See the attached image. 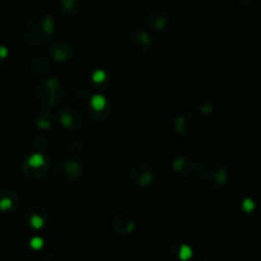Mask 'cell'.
I'll return each instance as SVG.
<instances>
[{
  "instance_id": "1",
  "label": "cell",
  "mask_w": 261,
  "mask_h": 261,
  "mask_svg": "<svg viewBox=\"0 0 261 261\" xmlns=\"http://www.w3.org/2000/svg\"><path fill=\"white\" fill-rule=\"evenodd\" d=\"M55 22L51 13L46 9H37L28 18L25 27V40L33 46H45L53 38Z\"/></svg>"
},
{
  "instance_id": "2",
  "label": "cell",
  "mask_w": 261,
  "mask_h": 261,
  "mask_svg": "<svg viewBox=\"0 0 261 261\" xmlns=\"http://www.w3.org/2000/svg\"><path fill=\"white\" fill-rule=\"evenodd\" d=\"M36 99L45 109H54L65 99V88L56 78H47L40 82L35 92Z\"/></svg>"
},
{
  "instance_id": "3",
  "label": "cell",
  "mask_w": 261,
  "mask_h": 261,
  "mask_svg": "<svg viewBox=\"0 0 261 261\" xmlns=\"http://www.w3.org/2000/svg\"><path fill=\"white\" fill-rule=\"evenodd\" d=\"M196 172L200 182L211 190H219L226 185L228 180V175L223 166L213 160L204 161L198 167Z\"/></svg>"
},
{
  "instance_id": "4",
  "label": "cell",
  "mask_w": 261,
  "mask_h": 261,
  "mask_svg": "<svg viewBox=\"0 0 261 261\" xmlns=\"http://www.w3.org/2000/svg\"><path fill=\"white\" fill-rule=\"evenodd\" d=\"M83 166L75 158H65L53 168V178L59 185L74 184L83 176Z\"/></svg>"
},
{
  "instance_id": "5",
  "label": "cell",
  "mask_w": 261,
  "mask_h": 261,
  "mask_svg": "<svg viewBox=\"0 0 261 261\" xmlns=\"http://www.w3.org/2000/svg\"><path fill=\"white\" fill-rule=\"evenodd\" d=\"M51 167L50 158L42 152H36L28 155L22 163V173L25 178L40 181L46 177Z\"/></svg>"
},
{
  "instance_id": "6",
  "label": "cell",
  "mask_w": 261,
  "mask_h": 261,
  "mask_svg": "<svg viewBox=\"0 0 261 261\" xmlns=\"http://www.w3.org/2000/svg\"><path fill=\"white\" fill-rule=\"evenodd\" d=\"M129 50L137 56H145L153 47V41L149 33L139 27H134L127 33Z\"/></svg>"
},
{
  "instance_id": "7",
  "label": "cell",
  "mask_w": 261,
  "mask_h": 261,
  "mask_svg": "<svg viewBox=\"0 0 261 261\" xmlns=\"http://www.w3.org/2000/svg\"><path fill=\"white\" fill-rule=\"evenodd\" d=\"M130 182L140 189L148 188L155 180V170L148 162H137L130 168Z\"/></svg>"
},
{
  "instance_id": "8",
  "label": "cell",
  "mask_w": 261,
  "mask_h": 261,
  "mask_svg": "<svg viewBox=\"0 0 261 261\" xmlns=\"http://www.w3.org/2000/svg\"><path fill=\"white\" fill-rule=\"evenodd\" d=\"M256 212V203L250 198H237L228 205V214L233 221L246 222Z\"/></svg>"
},
{
  "instance_id": "9",
  "label": "cell",
  "mask_w": 261,
  "mask_h": 261,
  "mask_svg": "<svg viewBox=\"0 0 261 261\" xmlns=\"http://www.w3.org/2000/svg\"><path fill=\"white\" fill-rule=\"evenodd\" d=\"M27 256L31 261H51L53 259V249L50 244L42 237L35 236L27 242L25 246Z\"/></svg>"
},
{
  "instance_id": "10",
  "label": "cell",
  "mask_w": 261,
  "mask_h": 261,
  "mask_svg": "<svg viewBox=\"0 0 261 261\" xmlns=\"http://www.w3.org/2000/svg\"><path fill=\"white\" fill-rule=\"evenodd\" d=\"M198 117L194 112L184 111L173 121V129L181 137H191L198 130Z\"/></svg>"
},
{
  "instance_id": "11",
  "label": "cell",
  "mask_w": 261,
  "mask_h": 261,
  "mask_svg": "<svg viewBox=\"0 0 261 261\" xmlns=\"http://www.w3.org/2000/svg\"><path fill=\"white\" fill-rule=\"evenodd\" d=\"M88 115L94 121H103L110 115V105L106 97L93 94L88 102Z\"/></svg>"
},
{
  "instance_id": "12",
  "label": "cell",
  "mask_w": 261,
  "mask_h": 261,
  "mask_svg": "<svg viewBox=\"0 0 261 261\" xmlns=\"http://www.w3.org/2000/svg\"><path fill=\"white\" fill-rule=\"evenodd\" d=\"M59 121L64 129L69 132H78L83 127L84 119L78 110L73 107H66L59 112Z\"/></svg>"
},
{
  "instance_id": "13",
  "label": "cell",
  "mask_w": 261,
  "mask_h": 261,
  "mask_svg": "<svg viewBox=\"0 0 261 261\" xmlns=\"http://www.w3.org/2000/svg\"><path fill=\"white\" fill-rule=\"evenodd\" d=\"M74 46L69 41L59 40L54 42L48 48V56L51 60L58 61V63H66L74 58Z\"/></svg>"
},
{
  "instance_id": "14",
  "label": "cell",
  "mask_w": 261,
  "mask_h": 261,
  "mask_svg": "<svg viewBox=\"0 0 261 261\" xmlns=\"http://www.w3.org/2000/svg\"><path fill=\"white\" fill-rule=\"evenodd\" d=\"M172 170L181 178H189L196 172L198 165L195 158L191 157L190 154H181L173 160Z\"/></svg>"
},
{
  "instance_id": "15",
  "label": "cell",
  "mask_w": 261,
  "mask_h": 261,
  "mask_svg": "<svg viewBox=\"0 0 261 261\" xmlns=\"http://www.w3.org/2000/svg\"><path fill=\"white\" fill-rule=\"evenodd\" d=\"M48 211L42 205H33L25 214V222L31 229L40 231L47 224L48 222Z\"/></svg>"
},
{
  "instance_id": "16",
  "label": "cell",
  "mask_w": 261,
  "mask_h": 261,
  "mask_svg": "<svg viewBox=\"0 0 261 261\" xmlns=\"http://www.w3.org/2000/svg\"><path fill=\"white\" fill-rule=\"evenodd\" d=\"M20 205V196L12 189L0 190V213H14Z\"/></svg>"
},
{
  "instance_id": "17",
  "label": "cell",
  "mask_w": 261,
  "mask_h": 261,
  "mask_svg": "<svg viewBox=\"0 0 261 261\" xmlns=\"http://www.w3.org/2000/svg\"><path fill=\"white\" fill-rule=\"evenodd\" d=\"M170 23V15L165 9H153L152 12L148 13L145 24L150 31H163Z\"/></svg>"
},
{
  "instance_id": "18",
  "label": "cell",
  "mask_w": 261,
  "mask_h": 261,
  "mask_svg": "<svg viewBox=\"0 0 261 261\" xmlns=\"http://www.w3.org/2000/svg\"><path fill=\"white\" fill-rule=\"evenodd\" d=\"M191 257H193V250L186 244L173 245L166 251L167 261H188Z\"/></svg>"
},
{
  "instance_id": "19",
  "label": "cell",
  "mask_w": 261,
  "mask_h": 261,
  "mask_svg": "<svg viewBox=\"0 0 261 261\" xmlns=\"http://www.w3.org/2000/svg\"><path fill=\"white\" fill-rule=\"evenodd\" d=\"M112 228L116 233L126 236L134 232L135 229V222L134 219L130 218L126 214H117L114 219H112Z\"/></svg>"
},
{
  "instance_id": "20",
  "label": "cell",
  "mask_w": 261,
  "mask_h": 261,
  "mask_svg": "<svg viewBox=\"0 0 261 261\" xmlns=\"http://www.w3.org/2000/svg\"><path fill=\"white\" fill-rule=\"evenodd\" d=\"M61 14L68 18L76 17L82 12V2L81 0H60L59 3Z\"/></svg>"
},
{
  "instance_id": "21",
  "label": "cell",
  "mask_w": 261,
  "mask_h": 261,
  "mask_svg": "<svg viewBox=\"0 0 261 261\" xmlns=\"http://www.w3.org/2000/svg\"><path fill=\"white\" fill-rule=\"evenodd\" d=\"M35 125L41 130H48L51 126H53L54 122V116L51 114L50 109H45L42 107L41 110H38L37 112L35 114Z\"/></svg>"
},
{
  "instance_id": "22",
  "label": "cell",
  "mask_w": 261,
  "mask_h": 261,
  "mask_svg": "<svg viewBox=\"0 0 261 261\" xmlns=\"http://www.w3.org/2000/svg\"><path fill=\"white\" fill-rule=\"evenodd\" d=\"M194 109L198 114L209 115L214 111L216 105H214V101L209 96H200L194 102Z\"/></svg>"
},
{
  "instance_id": "23",
  "label": "cell",
  "mask_w": 261,
  "mask_h": 261,
  "mask_svg": "<svg viewBox=\"0 0 261 261\" xmlns=\"http://www.w3.org/2000/svg\"><path fill=\"white\" fill-rule=\"evenodd\" d=\"M30 66L32 69L33 73L36 74H42L50 66V56L43 55V54H38L35 58H32V60L30 61Z\"/></svg>"
},
{
  "instance_id": "24",
  "label": "cell",
  "mask_w": 261,
  "mask_h": 261,
  "mask_svg": "<svg viewBox=\"0 0 261 261\" xmlns=\"http://www.w3.org/2000/svg\"><path fill=\"white\" fill-rule=\"evenodd\" d=\"M91 81L94 86H106L109 83V73L106 70H103V69H96L94 71H92Z\"/></svg>"
},
{
  "instance_id": "25",
  "label": "cell",
  "mask_w": 261,
  "mask_h": 261,
  "mask_svg": "<svg viewBox=\"0 0 261 261\" xmlns=\"http://www.w3.org/2000/svg\"><path fill=\"white\" fill-rule=\"evenodd\" d=\"M68 149H69V153H70L71 157L78 158V157H81V155H83L86 148H84V144L82 142H79V140H73V142L69 144Z\"/></svg>"
},
{
  "instance_id": "26",
  "label": "cell",
  "mask_w": 261,
  "mask_h": 261,
  "mask_svg": "<svg viewBox=\"0 0 261 261\" xmlns=\"http://www.w3.org/2000/svg\"><path fill=\"white\" fill-rule=\"evenodd\" d=\"M33 145H35V149L37 150V152H43V150H46V148L48 147V139L43 134H38L36 135Z\"/></svg>"
},
{
  "instance_id": "27",
  "label": "cell",
  "mask_w": 261,
  "mask_h": 261,
  "mask_svg": "<svg viewBox=\"0 0 261 261\" xmlns=\"http://www.w3.org/2000/svg\"><path fill=\"white\" fill-rule=\"evenodd\" d=\"M8 56H9V50H8L7 46L3 45V43L0 42V65H2L4 61H7Z\"/></svg>"
},
{
  "instance_id": "28",
  "label": "cell",
  "mask_w": 261,
  "mask_h": 261,
  "mask_svg": "<svg viewBox=\"0 0 261 261\" xmlns=\"http://www.w3.org/2000/svg\"><path fill=\"white\" fill-rule=\"evenodd\" d=\"M239 3L241 5H244V7H249V5H251L254 3V0H239Z\"/></svg>"
},
{
  "instance_id": "29",
  "label": "cell",
  "mask_w": 261,
  "mask_h": 261,
  "mask_svg": "<svg viewBox=\"0 0 261 261\" xmlns=\"http://www.w3.org/2000/svg\"><path fill=\"white\" fill-rule=\"evenodd\" d=\"M176 2L181 3V4H193V3H195L196 0H176Z\"/></svg>"
},
{
  "instance_id": "30",
  "label": "cell",
  "mask_w": 261,
  "mask_h": 261,
  "mask_svg": "<svg viewBox=\"0 0 261 261\" xmlns=\"http://www.w3.org/2000/svg\"><path fill=\"white\" fill-rule=\"evenodd\" d=\"M260 211H261V209H260Z\"/></svg>"
}]
</instances>
